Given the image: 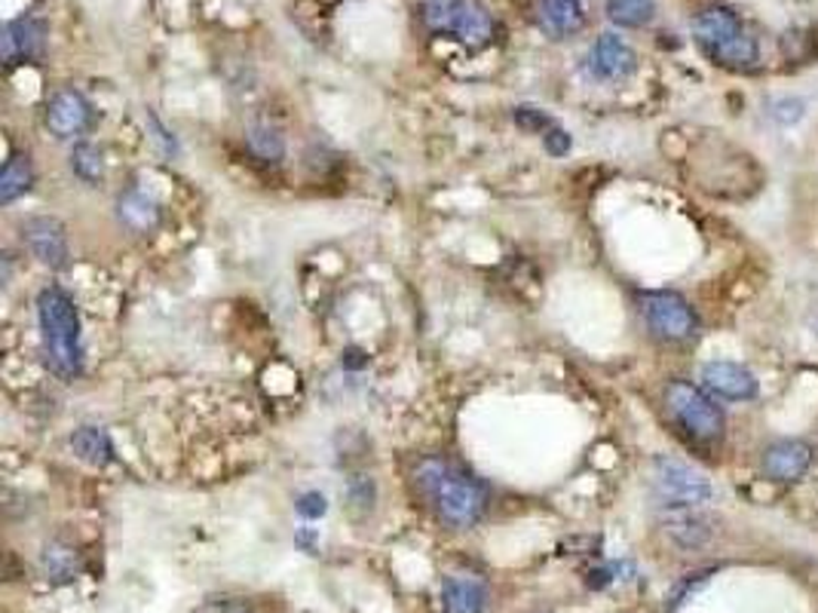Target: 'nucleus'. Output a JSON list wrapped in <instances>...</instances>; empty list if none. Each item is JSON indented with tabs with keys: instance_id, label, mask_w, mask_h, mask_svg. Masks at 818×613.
<instances>
[{
	"instance_id": "nucleus-4",
	"label": "nucleus",
	"mask_w": 818,
	"mask_h": 613,
	"mask_svg": "<svg viewBox=\"0 0 818 613\" xmlns=\"http://www.w3.org/2000/svg\"><path fill=\"white\" fill-rule=\"evenodd\" d=\"M666 409L671 421L681 426L693 442H718L723 436V411L711 402L705 390H699L690 381H671L666 387Z\"/></svg>"
},
{
	"instance_id": "nucleus-13",
	"label": "nucleus",
	"mask_w": 818,
	"mask_h": 613,
	"mask_svg": "<svg viewBox=\"0 0 818 613\" xmlns=\"http://www.w3.org/2000/svg\"><path fill=\"white\" fill-rule=\"evenodd\" d=\"M488 589L472 573H454L442 586V611L445 613H485Z\"/></svg>"
},
{
	"instance_id": "nucleus-29",
	"label": "nucleus",
	"mask_w": 818,
	"mask_h": 613,
	"mask_svg": "<svg viewBox=\"0 0 818 613\" xmlns=\"http://www.w3.org/2000/svg\"><path fill=\"white\" fill-rule=\"evenodd\" d=\"M148 123H150V126H153V133H157V136H153V138H157V141L163 145L166 154H176V150H178L176 138H172V136H169V133H166L163 123L157 120V114H148Z\"/></svg>"
},
{
	"instance_id": "nucleus-12",
	"label": "nucleus",
	"mask_w": 818,
	"mask_h": 613,
	"mask_svg": "<svg viewBox=\"0 0 818 613\" xmlns=\"http://www.w3.org/2000/svg\"><path fill=\"white\" fill-rule=\"evenodd\" d=\"M588 68L598 81H623L635 71V53L623 38L601 34L592 46V55H588Z\"/></svg>"
},
{
	"instance_id": "nucleus-28",
	"label": "nucleus",
	"mask_w": 818,
	"mask_h": 613,
	"mask_svg": "<svg viewBox=\"0 0 818 613\" xmlns=\"http://www.w3.org/2000/svg\"><path fill=\"white\" fill-rule=\"evenodd\" d=\"M545 150L552 154V157H564L567 150H571V136L564 133V129H549L543 136Z\"/></svg>"
},
{
	"instance_id": "nucleus-18",
	"label": "nucleus",
	"mask_w": 818,
	"mask_h": 613,
	"mask_svg": "<svg viewBox=\"0 0 818 613\" xmlns=\"http://www.w3.org/2000/svg\"><path fill=\"white\" fill-rule=\"evenodd\" d=\"M540 25L552 38H571L583 28V3L580 0H540Z\"/></svg>"
},
{
	"instance_id": "nucleus-20",
	"label": "nucleus",
	"mask_w": 818,
	"mask_h": 613,
	"mask_svg": "<svg viewBox=\"0 0 818 613\" xmlns=\"http://www.w3.org/2000/svg\"><path fill=\"white\" fill-rule=\"evenodd\" d=\"M71 448L89 466H108L114 461V445H110L108 433L102 426H81L71 436Z\"/></svg>"
},
{
	"instance_id": "nucleus-10",
	"label": "nucleus",
	"mask_w": 818,
	"mask_h": 613,
	"mask_svg": "<svg viewBox=\"0 0 818 613\" xmlns=\"http://www.w3.org/2000/svg\"><path fill=\"white\" fill-rule=\"evenodd\" d=\"M812 445L804 442V438H782V442H773L769 448L764 451V466L766 478L773 482H797L809 473L812 466Z\"/></svg>"
},
{
	"instance_id": "nucleus-16",
	"label": "nucleus",
	"mask_w": 818,
	"mask_h": 613,
	"mask_svg": "<svg viewBox=\"0 0 818 613\" xmlns=\"http://www.w3.org/2000/svg\"><path fill=\"white\" fill-rule=\"evenodd\" d=\"M41 568L46 583L53 586H68L83 573V559L81 552L71 543H62V540H50L43 546L41 552Z\"/></svg>"
},
{
	"instance_id": "nucleus-22",
	"label": "nucleus",
	"mask_w": 818,
	"mask_h": 613,
	"mask_svg": "<svg viewBox=\"0 0 818 613\" xmlns=\"http://www.w3.org/2000/svg\"><path fill=\"white\" fill-rule=\"evenodd\" d=\"M607 19L623 28H644L654 22L656 0H607Z\"/></svg>"
},
{
	"instance_id": "nucleus-14",
	"label": "nucleus",
	"mask_w": 818,
	"mask_h": 613,
	"mask_svg": "<svg viewBox=\"0 0 818 613\" xmlns=\"http://www.w3.org/2000/svg\"><path fill=\"white\" fill-rule=\"evenodd\" d=\"M43 53V28L34 19H13L3 31V59L7 65L31 62Z\"/></svg>"
},
{
	"instance_id": "nucleus-5",
	"label": "nucleus",
	"mask_w": 818,
	"mask_h": 613,
	"mask_svg": "<svg viewBox=\"0 0 818 613\" xmlns=\"http://www.w3.org/2000/svg\"><path fill=\"white\" fill-rule=\"evenodd\" d=\"M423 22L436 34H454L469 50H478L493 38V19L469 0H426Z\"/></svg>"
},
{
	"instance_id": "nucleus-17",
	"label": "nucleus",
	"mask_w": 818,
	"mask_h": 613,
	"mask_svg": "<svg viewBox=\"0 0 818 613\" xmlns=\"http://www.w3.org/2000/svg\"><path fill=\"white\" fill-rule=\"evenodd\" d=\"M666 533L681 549H702L711 540V525L695 509H674L666 516Z\"/></svg>"
},
{
	"instance_id": "nucleus-7",
	"label": "nucleus",
	"mask_w": 818,
	"mask_h": 613,
	"mask_svg": "<svg viewBox=\"0 0 818 613\" xmlns=\"http://www.w3.org/2000/svg\"><path fill=\"white\" fill-rule=\"evenodd\" d=\"M641 314L650 331L662 341H687L699 326L693 307L678 292H644Z\"/></svg>"
},
{
	"instance_id": "nucleus-19",
	"label": "nucleus",
	"mask_w": 818,
	"mask_h": 613,
	"mask_svg": "<svg viewBox=\"0 0 818 613\" xmlns=\"http://www.w3.org/2000/svg\"><path fill=\"white\" fill-rule=\"evenodd\" d=\"M248 154L267 166H279L286 157V138L270 123H255L246 129Z\"/></svg>"
},
{
	"instance_id": "nucleus-3",
	"label": "nucleus",
	"mask_w": 818,
	"mask_h": 613,
	"mask_svg": "<svg viewBox=\"0 0 818 613\" xmlns=\"http://www.w3.org/2000/svg\"><path fill=\"white\" fill-rule=\"evenodd\" d=\"M695 43L702 46V53L711 62H718L721 68L745 71L754 68L757 62V43L745 28L739 25L736 13H730L726 7H709L695 15L693 22Z\"/></svg>"
},
{
	"instance_id": "nucleus-15",
	"label": "nucleus",
	"mask_w": 818,
	"mask_h": 613,
	"mask_svg": "<svg viewBox=\"0 0 818 613\" xmlns=\"http://www.w3.org/2000/svg\"><path fill=\"white\" fill-rule=\"evenodd\" d=\"M117 221L129 233L148 236L160 228V205L157 200H150L148 193L126 191L117 197Z\"/></svg>"
},
{
	"instance_id": "nucleus-1",
	"label": "nucleus",
	"mask_w": 818,
	"mask_h": 613,
	"mask_svg": "<svg viewBox=\"0 0 818 613\" xmlns=\"http://www.w3.org/2000/svg\"><path fill=\"white\" fill-rule=\"evenodd\" d=\"M414 488L433 509V516L454 531L476 528L488 509L485 485L445 457H423L414 466Z\"/></svg>"
},
{
	"instance_id": "nucleus-25",
	"label": "nucleus",
	"mask_w": 818,
	"mask_h": 613,
	"mask_svg": "<svg viewBox=\"0 0 818 613\" xmlns=\"http://www.w3.org/2000/svg\"><path fill=\"white\" fill-rule=\"evenodd\" d=\"M512 117H516V123H519L521 129H528V133H545V129H552V120H549L540 108L521 105V108H516Z\"/></svg>"
},
{
	"instance_id": "nucleus-26",
	"label": "nucleus",
	"mask_w": 818,
	"mask_h": 613,
	"mask_svg": "<svg viewBox=\"0 0 818 613\" xmlns=\"http://www.w3.org/2000/svg\"><path fill=\"white\" fill-rule=\"evenodd\" d=\"M326 497L319 494V490H310V494H304L298 500V512L304 518H319L326 516Z\"/></svg>"
},
{
	"instance_id": "nucleus-6",
	"label": "nucleus",
	"mask_w": 818,
	"mask_h": 613,
	"mask_svg": "<svg viewBox=\"0 0 818 613\" xmlns=\"http://www.w3.org/2000/svg\"><path fill=\"white\" fill-rule=\"evenodd\" d=\"M654 490L656 500L666 506L669 512H674V509H702L714 497L709 478L690 464L674 461V457H656L654 461Z\"/></svg>"
},
{
	"instance_id": "nucleus-23",
	"label": "nucleus",
	"mask_w": 818,
	"mask_h": 613,
	"mask_svg": "<svg viewBox=\"0 0 818 613\" xmlns=\"http://www.w3.org/2000/svg\"><path fill=\"white\" fill-rule=\"evenodd\" d=\"M71 169L86 184H98L105 178V157H102V150L96 145L81 141V145H74V150H71Z\"/></svg>"
},
{
	"instance_id": "nucleus-11",
	"label": "nucleus",
	"mask_w": 818,
	"mask_h": 613,
	"mask_svg": "<svg viewBox=\"0 0 818 613\" xmlns=\"http://www.w3.org/2000/svg\"><path fill=\"white\" fill-rule=\"evenodd\" d=\"M702 383L714 395L733 399V402H748L757 395V378L745 366L726 362V359H718L702 368Z\"/></svg>"
},
{
	"instance_id": "nucleus-9",
	"label": "nucleus",
	"mask_w": 818,
	"mask_h": 613,
	"mask_svg": "<svg viewBox=\"0 0 818 613\" xmlns=\"http://www.w3.org/2000/svg\"><path fill=\"white\" fill-rule=\"evenodd\" d=\"M89 126H93V105L77 89H59L46 102V129L55 138L68 141V138L83 136Z\"/></svg>"
},
{
	"instance_id": "nucleus-27",
	"label": "nucleus",
	"mask_w": 818,
	"mask_h": 613,
	"mask_svg": "<svg viewBox=\"0 0 818 613\" xmlns=\"http://www.w3.org/2000/svg\"><path fill=\"white\" fill-rule=\"evenodd\" d=\"M212 613H264L252 599H224L212 604Z\"/></svg>"
},
{
	"instance_id": "nucleus-24",
	"label": "nucleus",
	"mask_w": 818,
	"mask_h": 613,
	"mask_svg": "<svg viewBox=\"0 0 818 613\" xmlns=\"http://www.w3.org/2000/svg\"><path fill=\"white\" fill-rule=\"evenodd\" d=\"M347 497H350V504L353 509H362V512H369L371 506H374V497H378V490H374V482L365 476H353L350 478V485H347Z\"/></svg>"
},
{
	"instance_id": "nucleus-2",
	"label": "nucleus",
	"mask_w": 818,
	"mask_h": 613,
	"mask_svg": "<svg viewBox=\"0 0 818 613\" xmlns=\"http://www.w3.org/2000/svg\"><path fill=\"white\" fill-rule=\"evenodd\" d=\"M38 323H41L43 362L62 381H74L83 374L81 316L74 300L62 288H43L38 298Z\"/></svg>"
},
{
	"instance_id": "nucleus-8",
	"label": "nucleus",
	"mask_w": 818,
	"mask_h": 613,
	"mask_svg": "<svg viewBox=\"0 0 818 613\" xmlns=\"http://www.w3.org/2000/svg\"><path fill=\"white\" fill-rule=\"evenodd\" d=\"M22 243L28 245V252L41 261L43 267L50 271H65L71 261V245L68 231L62 221L50 219V215H34L22 224Z\"/></svg>"
},
{
	"instance_id": "nucleus-21",
	"label": "nucleus",
	"mask_w": 818,
	"mask_h": 613,
	"mask_svg": "<svg viewBox=\"0 0 818 613\" xmlns=\"http://www.w3.org/2000/svg\"><path fill=\"white\" fill-rule=\"evenodd\" d=\"M31 184H34V166L28 160V154H13L0 176V203H13L19 197H25Z\"/></svg>"
}]
</instances>
